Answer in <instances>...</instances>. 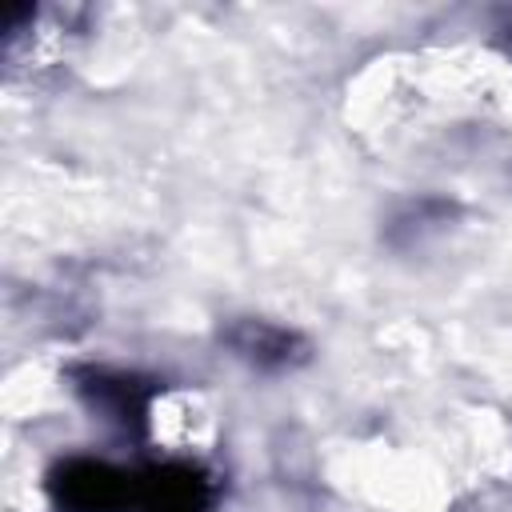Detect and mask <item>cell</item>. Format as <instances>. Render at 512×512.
Returning <instances> with one entry per match:
<instances>
[{"instance_id": "obj_1", "label": "cell", "mask_w": 512, "mask_h": 512, "mask_svg": "<svg viewBox=\"0 0 512 512\" xmlns=\"http://www.w3.org/2000/svg\"><path fill=\"white\" fill-rule=\"evenodd\" d=\"M116 496H120V488H116V480L104 472V468H96V464H84L72 480H68V500H72V508H80V512H104V508H112L116 504Z\"/></svg>"}]
</instances>
